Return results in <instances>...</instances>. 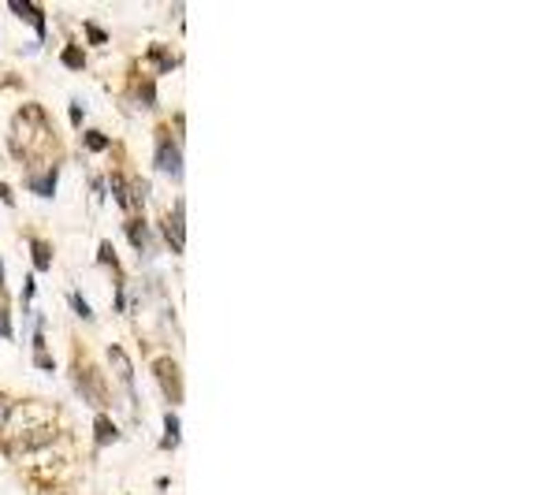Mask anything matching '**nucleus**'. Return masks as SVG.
Segmentation results:
<instances>
[{
  "instance_id": "1",
  "label": "nucleus",
  "mask_w": 558,
  "mask_h": 495,
  "mask_svg": "<svg viewBox=\"0 0 558 495\" xmlns=\"http://www.w3.org/2000/svg\"><path fill=\"white\" fill-rule=\"evenodd\" d=\"M153 164H157V171H164L168 179H182V149H179V142L171 138L168 131H160L157 134V149H153Z\"/></svg>"
},
{
  "instance_id": "2",
  "label": "nucleus",
  "mask_w": 558,
  "mask_h": 495,
  "mask_svg": "<svg viewBox=\"0 0 558 495\" xmlns=\"http://www.w3.org/2000/svg\"><path fill=\"white\" fill-rule=\"evenodd\" d=\"M153 377L160 380L164 399H168V402H179V399H182V388H179V365L171 361V357H153Z\"/></svg>"
},
{
  "instance_id": "3",
  "label": "nucleus",
  "mask_w": 558,
  "mask_h": 495,
  "mask_svg": "<svg viewBox=\"0 0 558 495\" xmlns=\"http://www.w3.org/2000/svg\"><path fill=\"white\" fill-rule=\"evenodd\" d=\"M182 216H186V209H182V201H179V205L160 220V231H164V238H168V246L175 253H182Z\"/></svg>"
},
{
  "instance_id": "4",
  "label": "nucleus",
  "mask_w": 558,
  "mask_h": 495,
  "mask_svg": "<svg viewBox=\"0 0 558 495\" xmlns=\"http://www.w3.org/2000/svg\"><path fill=\"white\" fill-rule=\"evenodd\" d=\"M8 8H12L19 19H26L34 30H38V45H41L45 41V12H41V8L38 4H26V0H8Z\"/></svg>"
},
{
  "instance_id": "5",
  "label": "nucleus",
  "mask_w": 558,
  "mask_h": 495,
  "mask_svg": "<svg viewBox=\"0 0 558 495\" xmlns=\"http://www.w3.org/2000/svg\"><path fill=\"white\" fill-rule=\"evenodd\" d=\"M127 238H131V246H134V250H138V253H145V250H149V224H145V220L142 216H127Z\"/></svg>"
},
{
  "instance_id": "6",
  "label": "nucleus",
  "mask_w": 558,
  "mask_h": 495,
  "mask_svg": "<svg viewBox=\"0 0 558 495\" xmlns=\"http://www.w3.org/2000/svg\"><path fill=\"white\" fill-rule=\"evenodd\" d=\"M94 443H97V447H112V443H120V428L112 425V417H105V414H97V417H94Z\"/></svg>"
},
{
  "instance_id": "7",
  "label": "nucleus",
  "mask_w": 558,
  "mask_h": 495,
  "mask_svg": "<svg viewBox=\"0 0 558 495\" xmlns=\"http://www.w3.org/2000/svg\"><path fill=\"white\" fill-rule=\"evenodd\" d=\"M56 176H60V168L52 164L49 171H41V176H30V179H26V187H30L38 198H52V194H56Z\"/></svg>"
},
{
  "instance_id": "8",
  "label": "nucleus",
  "mask_w": 558,
  "mask_h": 495,
  "mask_svg": "<svg viewBox=\"0 0 558 495\" xmlns=\"http://www.w3.org/2000/svg\"><path fill=\"white\" fill-rule=\"evenodd\" d=\"M112 194H116V201H120L123 213L138 216V205H134V190H131V182L120 179V176H112Z\"/></svg>"
},
{
  "instance_id": "9",
  "label": "nucleus",
  "mask_w": 558,
  "mask_h": 495,
  "mask_svg": "<svg viewBox=\"0 0 558 495\" xmlns=\"http://www.w3.org/2000/svg\"><path fill=\"white\" fill-rule=\"evenodd\" d=\"M30 257H34V268L38 272H49L52 264V246L45 238H30Z\"/></svg>"
},
{
  "instance_id": "10",
  "label": "nucleus",
  "mask_w": 558,
  "mask_h": 495,
  "mask_svg": "<svg viewBox=\"0 0 558 495\" xmlns=\"http://www.w3.org/2000/svg\"><path fill=\"white\" fill-rule=\"evenodd\" d=\"M149 63L157 67V75H164V71H175L179 67V56H175V52H168L164 45H157V49H149Z\"/></svg>"
},
{
  "instance_id": "11",
  "label": "nucleus",
  "mask_w": 558,
  "mask_h": 495,
  "mask_svg": "<svg viewBox=\"0 0 558 495\" xmlns=\"http://www.w3.org/2000/svg\"><path fill=\"white\" fill-rule=\"evenodd\" d=\"M75 377H78V391H82V399H86V402H94V406H97V402H100V399H105V395H100V391H97V388H100V383H97L94 377H89V372H86V369H78V372H75Z\"/></svg>"
},
{
  "instance_id": "12",
  "label": "nucleus",
  "mask_w": 558,
  "mask_h": 495,
  "mask_svg": "<svg viewBox=\"0 0 558 495\" xmlns=\"http://www.w3.org/2000/svg\"><path fill=\"white\" fill-rule=\"evenodd\" d=\"M164 451H175L179 447V414H164V439H160Z\"/></svg>"
},
{
  "instance_id": "13",
  "label": "nucleus",
  "mask_w": 558,
  "mask_h": 495,
  "mask_svg": "<svg viewBox=\"0 0 558 495\" xmlns=\"http://www.w3.org/2000/svg\"><path fill=\"white\" fill-rule=\"evenodd\" d=\"M34 361H38L45 372L56 369V365H52V357H49V350H45V335H41V328H34Z\"/></svg>"
},
{
  "instance_id": "14",
  "label": "nucleus",
  "mask_w": 558,
  "mask_h": 495,
  "mask_svg": "<svg viewBox=\"0 0 558 495\" xmlns=\"http://www.w3.org/2000/svg\"><path fill=\"white\" fill-rule=\"evenodd\" d=\"M60 60H63V67H71V71H82V67H86V52H82L78 45H63Z\"/></svg>"
},
{
  "instance_id": "15",
  "label": "nucleus",
  "mask_w": 558,
  "mask_h": 495,
  "mask_svg": "<svg viewBox=\"0 0 558 495\" xmlns=\"http://www.w3.org/2000/svg\"><path fill=\"white\" fill-rule=\"evenodd\" d=\"M82 145H86L89 153H105L108 149V134L105 131H86L82 134Z\"/></svg>"
},
{
  "instance_id": "16",
  "label": "nucleus",
  "mask_w": 558,
  "mask_h": 495,
  "mask_svg": "<svg viewBox=\"0 0 558 495\" xmlns=\"http://www.w3.org/2000/svg\"><path fill=\"white\" fill-rule=\"evenodd\" d=\"M67 306L75 309V317H78V320H94V309L86 306V298H82L78 291H71V295H67Z\"/></svg>"
},
{
  "instance_id": "17",
  "label": "nucleus",
  "mask_w": 558,
  "mask_h": 495,
  "mask_svg": "<svg viewBox=\"0 0 558 495\" xmlns=\"http://www.w3.org/2000/svg\"><path fill=\"white\" fill-rule=\"evenodd\" d=\"M97 261L105 264V268H120V257H116L112 242H100V246H97Z\"/></svg>"
},
{
  "instance_id": "18",
  "label": "nucleus",
  "mask_w": 558,
  "mask_h": 495,
  "mask_svg": "<svg viewBox=\"0 0 558 495\" xmlns=\"http://www.w3.org/2000/svg\"><path fill=\"white\" fill-rule=\"evenodd\" d=\"M86 38H89V41H94V45H105V41H108V34H105V30H100V26H97V23H86Z\"/></svg>"
},
{
  "instance_id": "19",
  "label": "nucleus",
  "mask_w": 558,
  "mask_h": 495,
  "mask_svg": "<svg viewBox=\"0 0 558 495\" xmlns=\"http://www.w3.org/2000/svg\"><path fill=\"white\" fill-rule=\"evenodd\" d=\"M138 101L145 108H153V105H157V89H153V86H138Z\"/></svg>"
},
{
  "instance_id": "20",
  "label": "nucleus",
  "mask_w": 558,
  "mask_h": 495,
  "mask_svg": "<svg viewBox=\"0 0 558 495\" xmlns=\"http://www.w3.org/2000/svg\"><path fill=\"white\" fill-rule=\"evenodd\" d=\"M0 339H12V317H8V309H0Z\"/></svg>"
},
{
  "instance_id": "21",
  "label": "nucleus",
  "mask_w": 558,
  "mask_h": 495,
  "mask_svg": "<svg viewBox=\"0 0 558 495\" xmlns=\"http://www.w3.org/2000/svg\"><path fill=\"white\" fill-rule=\"evenodd\" d=\"M89 190H94V198H97V205H100V198H105V179L94 176V179H89Z\"/></svg>"
},
{
  "instance_id": "22",
  "label": "nucleus",
  "mask_w": 558,
  "mask_h": 495,
  "mask_svg": "<svg viewBox=\"0 0 558 495\" xmlns=\"http://www.w3.org/2000/svg\"><path fill=\"white\" fill-rule=\"evenodd\" d=\"M71 123L82 127V101H71Z\"/></svg>"
},
{
  "instance_id": "23",
  "label": "nucleus",
  "mask_w": 558,
  "mask_h": 495,
  "mask_svg": "<svg viewBox=\"0 0 558 495\" xmlns=\"http://www.w3.org/2000/svg\"><path fill=\"white\" fill-rule=\"evenodd\" d=\"M30 298H34V276H26V283H23V302L30 306Z\"/></svg>"
},
{
  "instance_id": "24",
  "label": "nucleus",
  "mask_w": 558,
  "mask_h": 495,
  "mask_svg": "<svg viewBox=\"0 0 558 495\" xmlns=\"http://www.w3.org/2000/svg\"><path fill=\"white\" fill-rule=\"evenodd\" d=\"M0 201H4V205H12V201H15L12 187H4V182H0Z\"/></svg>"
},
{
  "instance_id": "25",
  "label": "nucleus",
  "mask_w": 558,
  "mask_h": 495,
  "mask_svg": "<svg viewBox=\"0 0 558 495\" xmlns=\"http://www.w3.org/2000/svg\"><path fill=\"white\" fill-rule=\"evenodd\" d=\"M0 291H4V264H0Z\"/></svg>"
}]
</instances>
